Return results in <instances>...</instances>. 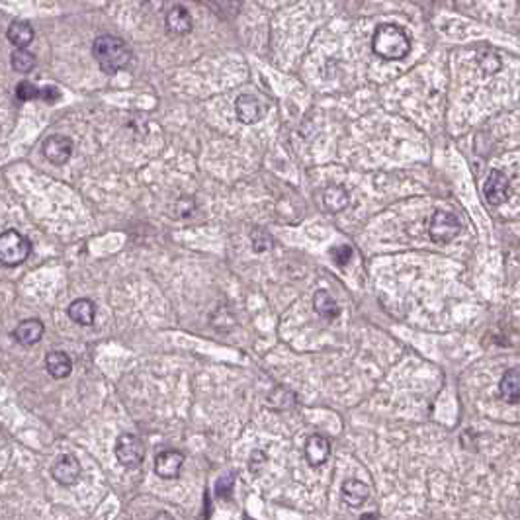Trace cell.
<instances>
[{
    "instance_id": "6da1fadb",
    "label": "cell",
    "mask_w": 520,
    "mask_h": 520,
    "mask_svg": "<svg viewBox=\"0 0 520 520\" xmlns=\"http://www.w3.org/2000/svg\"><path fill=\"white\" fill-rule=\"evenodd\" d=\"M92 55H94L98 67L106 74H116L131 63V49L121 37L104 33L96 37L92 43Z\"/></svg>"
},
{
    "instance_id": "7a4b0ae2",
    "label": "cell",
    "mask_w": 520,
    "mask_h": 520,
    "mask_svg": "<svg viewBox=\"0 0 520 520\" xmlns=\"http://www.w3.org/2000/svg\"><path fill=\"white\" fill-rule=\"evenodd\" d=\"M371 49L385 61H399V59H405L411 51V40L403 28L395 24H382L374 32Z\"/></svg>"
},
{
    "instance_id": "3957f363",
    "label": "cell",
    "mask_w": 520,
    "mask_h": 520,
    "mask_svg": "<svg viewBox=\"0 0 520 520\" xmlns=\"http://www.w3.org/2000/svg\"><path fill=\"white\" fill-rule=\"evenodd\" d=\"M32 251L30 241L18 231H4L0 235V262L4 266L22 265Z\"/></svg>"
},
{
    "instance_id": "277c9868",
    "label": "cell",
    "mask_w": 520,
    "mask_h": 520,
    "mask_svg": "<svg viewBox=\"0 0 520 520\" xmlns=\"http://www.w3.org/2000/svg\"><path fill=\"white\" fill-rule=\"evenodd\" d=\"M116 458L117 462L128 469H135L143 464L145 458V448L141 438L131 433H124L117 436L116 440Z\"/></svg>"
},
{
    "instance_id": "5b68a950",
    "label": "cell",
    "mask_w": 520,
    "mask_h": 520,
    "mask_svg": "<svg viewBox=\"0 0 520 520\" xmlns=\"http://www.w3.org/2000/svg\"><path fill=\"white\" fill-rule=\"evenodd\" d=\"M462 231V223L454 213L438 210L428 223V235L435 243H450Z\"/></svg>"
},
{
    "instance_id": "8992f818",
    "label": "cell",
    "mask_w": 520,
    "mask_h": 520,
    "mask_svg": "<svg viewBox=\"0 0 520 520\" xmlns=\"http://www.w3.org/2000/svg\"><path fill=\"white\" fill-rule=\"evenodd\" d=\"M73 139L67 137V135H61V133H55V135H49V137L43 141V157L49 160L51 165H67L71 155H73Z\"/></svg>"
},
{
    "instance_id": "52a82bcc",
    "label": "cell",
    "mask_w": 520,
    "mask_h": 520,
    "mask_svg": "<svg viewBox=\"0 0 520 520\" xmlns=\"http://www.w3.org/2000/svg\"><path fill=\"white\" fill-rule=\"evenodd\" d=\"M483 194H485L487 203H491V206H501V203L507 202L510 194V182L507 174L501 170H491L489 178L485 181V186H483Z\"/></svg>"
},
{
    "instance_id": "ba28073f",
    "label": "cell",
    "mask_w": 520,
    "mask_h": 520,
    "mask_svg": "<svg viewBox=\"0 0 520 520\" xmlns=\"http://www.w3.org/2000/svg\"><path fill=\"white\" fill-rule=\"evenodd\" d=\"M51 476L59 485H65V487H71L74 483H78L81 466H78L76 458L71 456V454H61L51 466Z\"/></svg>"
},
{
    "instance_id": "9c48e42d",
    "label": "cell",
    "mask_w": 520,
    "mask_h": 520,
    "mask_svg": "<svg viewBox=\"0 0 520 520\" xmlns=\"http://www.w3.org/2000/svg\"><path fill=\"white\" fill-rule=\"evenodd\" d=\"M235 112L239 121H243L246 126L258 124L265 117V104L256 98L255 94H241L235 100Z\"/></svg>"
},
{
    "instance_id": "30bf717a",
    "label": "cell",
    "mask_w": 520,
    "mask_h": 520,
    "mask_svg": "<svg viewBox=\"0 0 520 520\" xmlns=\"http://www.w3.org/2000/svg\"><path fill=\"white\" fill-rule=\"evenodd\" d=\"M184 466V454L178 450H165L155 458V473L160 479H176Z\"/></svg>"
},
{
    "instance_id": "8fae6325",
    "label": "cell",
    "mask_w": 520,
    "mask_h": 520,
    "mask_svg": "<svg viewBox=\"0 0 520 520\" xmlns=\"http://www.w3.org/2000/svg\"><path fill=\"white\" fill-rule=\"evenodd\" d=\"M330 456V442L321 435L309 436L305 440V458H308L309 466L319 467L323 466Z\"/></svg>"
},
{
    "instance_id": "7c38bea8",
    "label": "cell",
    "mask_w": 520,
    "mask_h": 520,
    "mask_svg": "<svg viewBox=\"0 0 520 520\" xmlns=\"http://www.w3.org/2000/svg\"><path fill=\"white\" fill-rule=\"evenodd\" d=\"M43 333H45V327L40 319H26L22 321L20 325L14 329V339L20 342L22 346H32V344H37L42 340Z\"/></svg>"
},
{
    "instance_id": "4fadbf2b",
    "label": "cell",
    "mask_w": 520,
    "mask_h": 520,
    "mask_svg": "<svg viewBox=\"0 0 520 520\" xmlns=\"http://www.w3.org/2000/svg\"><path fill=\"white\" fill-rule=\"evenodd\" d=\"M69 317L73 319L76 325H83V327H90L94 325L96 319V303L88 297H78L74 299L73 303L67 309Z\"/></svg>"
},
{
    "instance_id": "5bb4252c",
    "label": "cell",
    "mask_w": 520,
    "mask_h": 520,
    "mask_svg": "<svg viewBox=\"0 0 520 520\" xmlns=\"http://www.w3.org/2000/svg\"><path fill=\"white\" fill-rule=\"evenodd\" d=\"M342 499L344 503L352 507V509H358L362 507L366 501L370 499V487L360 481V479H346L342 483Z\"/></svg>"
},
{
    "instance_id": "9a60e30c",
    "label": "cell",
    "mask_w": 520,
    "mask_h": 520,
    "mask_svg": "<svg viewBox=\"0 0 520 520\" xmlns=\"http://www.w3.org/2000/svg\"><path fill=\"white\" fill-rule=\"evenodd\" d=\"M165 24H167V30L174 35H186V33L192 32L194 28V22H192V14L184 6H174L170 8L167 18H165Z\"/></svg>"
},
{
    "instance_id": "2e32d148",
    "label": "cell",
    "mask_w": 520,
    "mask_h": 520,
    "mask_svg": "<svg viewBox=\"0 0 520 520\" xmlns=\"http://www.w3.org/2000/svg\"><path fill=\"white\" fill-rule=\"evenodd\" d=\"M45 368L47 371L57 378V380H63V378H69L71 371H73V360L71 356L63 351H51L47 352L45 356Z\"/></svg>"
},
{
    "instance_id": "e0dca14e",
    "label": "cell",
    "mask_w": 520,
    "mask_h": 520,
    "mask_svg": "<svg viewBox=\"0 0 520 520\" xmlns=\"http://www.w3.org/2000/svg\"><path fill=\"white\" fill-rule=\"evenodd\" d=\"M499 392L505 401L509 403H519L520 401V370L510 368L505 371L503 380L499 383Z\"/></svg>"
},
{
    "instance_id": "ac0fdd59",
    "label": "cell",
    "mask_w": 520,
    "mask_h": 520,
    "mask_svg": "<svg viewBox=\"0 0 520 520\" xmlns=\"http://www.w3.org/2000/svg\"><path fill=\"white\" fill-rule=\"evenodd\" d=\"M313 309L317 311V315H321L327 321H333L340 315V308L339 303L335 301V297L330 296L329 292L325 290H319L313 296Z\"/></svg>"
},
{
    "instance_id": "d6986e66",
    "label": "cell",
    "mask_w": 520,
    "mask_h": 520,
    "mask_svg": "<svg viewBox=\"0 0 520 520\" xmlns=\"http://www.w3.org/2000/svg\"><path fill=\"white\" fill-rule=\"evenodd\" d=\"M6 37H8V42H10L12 45H16V47H28V45L33 42L35 32H33V28L28 22L14 20L10 26H8Z\"/></svg>"
},
{
    "instance_id": "ffe728a7",
    "label": "cell",
    "mask_w": 520,
    "mask_h": 520,
    "mask_svg": "<svg viewBox=\"0 0 520 520\" xmlns=\"http://www.w3.org/2000/svg\"><path fill=\"white\" fill-rule=\"evenodd\" d=\"M323 203H325V208L329 212L339 213L349 208L351 196H349L346 188H342V186H329V188H325V192H323Z\"/></svg>"
},
{
    "instance_id": "44dd1931",
    "label": "cell",
    "mask_w": 520,
    "mask_h": 520,
    "mask_svg": "<svg viewBox=\"0 0 520 520\" xmlns=\"http://www.w3.org/2000/svg\"><path fill=\"white\" fill-rule=\"evenodd\" d=\"M10 63L12 69L16 71V73H30L33 71V67H35V55L30 53L28 49H24V47H18L14 53L10 55Z\"/></svg>"
},
{
    "instance_id": "7402d4cb",
    "label": "cell",
    "mask_w": 520,
    "mask_h": 520,
    "mask_svg": "<svg viewBox=\"0 0 520 520\" xmlns=\"http://www.w3.org/2000/svg\"><path fill=\"white\" fill-rule=\"evenodd\" d=\"M478 63L481 67V71L485 74H493L497 73L501 69V59L499 55L495 53L493 49H485V51H479L478 53Z\"/></svg>"
},
{
    "instance_id": "603a6c76",
    "label": "cell",
    "mask_w": 520,
    "mask_h": 520,
    "mask_svg": "<svg viewBox=\"0 0 520 520\" xmlns=\"http://www.w3.org/2000/svg\"><path fill=\"white\" fill-rule=\"evenodd\" d=\"M251 244H253V251L255 253H265V251H270L272 249V237L268 231L256 227L253 235H251Z\"/></svg>"
},
{
    "instance_id": "cb8c5ba5",
    "label": "cell",
    "mask_w": 520,
    "mask_h": 520,
    "mask_svg": "<svg viewBox=\"0 0 520 520\" xmlns=\"http://www.w3.org/2000/svg\"><path fill=\"white\" fill-rule=\"evenodd\" d=\"M235 481H237V476L235 473H227V476H221V478L215 481V495L219 499H231V493L235 489Z\"/></svg>"
},
{
    "instance_id": "d4e9b609",
    "label": "cell",
    "mask_w": 520,
    "mask_h": 520,
    "mask_svg": "<svg viewBox=\"0 0 520 520\" xmlns=\"http://www.w3.org/2000/svg\"><path fill=\"white\" fill-rule=\"evenodd\" d=\"M329 255L330 258H333V262L337 266H346L351 262L354 251H352L351 244H335L329 251Z\"/></svg>"
},
{
    "instance_id": "484cf974",
    "label": "cell",
    "mask_w": 520,
    "mask_h": 520,
    "mask_svg": "<svg viewBox=\"0 0 520 520\" xmlns=\"http://www.w3.org/2000/svg\"><path fill=\"white\" fill-rule=\"evenodd\" d=\"M42 96V88H37L35 85H32L30 81H22L20 85L16 86V98L20 102H30V100H35Z\"/></svg>"
},
{
    "instance_id": "4316f807",
    "label": "cell",
    "mask_w": 520,
    "mask_h": 520,
    "mask_svg": "<svg viewBox=\"0 0 520 520\" xmlns=\"http://www.w3.org/2000/svg\"><path fill=\"white\" fill-rule=\"evenodd\" d=\"M266 454L265 452H260V450H255L253 454H251V458H249V469H251V473H255V476H258L260 471H262V467L266 466Z\"/></svg>"
},
{
    "instance_id": "83f0119b",
    "label": "cell",
    "mask_w": 520,
    "mask_h": 520,
    "mask_svg": "<svg viewBox=\"0 0 520 520\" xmlns=\"http://www.w3.org/2000/svg\"><path fill=\"white\" fill-rule=\"evenodd\" d=\"M42 98L43 102H47V104H53V102H57L59 98H61V92H59V88L53 85H47V86H43L42 88Z\"/></svg>"
},
{
    "instance_id": "f1b7e54d",
    "label": "cell",
    "mask_w": 520,
    "mask_h": 520,
    "mask_svg": "<svg viewBox=\"0 0 520 520\" xmlns=\"http://www.w3.org/2000/svg\"><path fill=\"white\" fill-rule=\"evenodd\" d=\"M456 4L460 8H471V6L478 4V0H456Z\"/></svg>"
}]
</instances>
